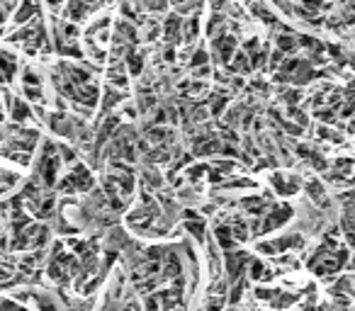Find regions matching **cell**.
<instances>
[{"instance_id":"6da1fadb","label":"cell","mask_w":355,"mask_h":311,"mask_svg":"<svg viewBox=\"0 0 355 311\" xmlns=\"http://www.w3.org/2000/svg\"><path fill=\"white\" fill-rule=\"evenodd\" d=\"M297 39H292L290 34H282V37H278V46H280V51H292V49H297Z\"/></svg>"},{"instance_id":"7a4b0ae2","label":"cell","mask_w":355,"mask_h":311,"mask_svg":"<svg viewBox=\"0 0 355 311\" xmlns=\"http://www.w3.org/2000/svg\"><path fill=\"white\" fill-rule=\"evenodd\" d=\"M234 71H248V61H246V54H236Z\"/></svg>"},{"instance_id":"3957f363","label":"cell","mask_w":355,"mask_h":311,"mask_svg":"<svg viewBox=\"0 0 355 311\" xmlns=\"http://www.w3.org/2000/svg\"><path fill=\"white\" fill-rule=\"evenodd\" d=\"M200 64H207V51H202V49H197L195 59H192V66H200Z\"/></svg>"},{"instance_id":"277c9868","label":"cell","mask_w":355,"mask_h":311,"mask_svg":"<svg viewBox=\"0 0 355 311\" xmlns=\"http://www.w3.org/2000/svg\"><path fill=\"white\" fill-rule=\"evenodd\" d=\"M324 0H304V8H309V10H317L319 5H321Z\"/></svg>"},{"instance_id":"5b68a950","label":"cell","mask_w":355,"mask_h":311,"mask_svg":"<svg viewBox=\"0 0 355 311\" xmlns=\"http://www.w3.org/2000/svg\"><path fill=\"white\" fill-rule=\"evenodd\" d=\"M226 0H214V8H224Z\"/></svg>"}]
</instances>
